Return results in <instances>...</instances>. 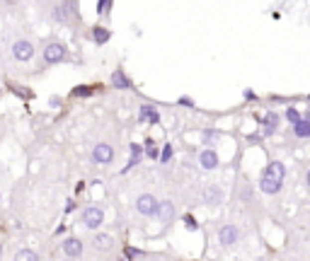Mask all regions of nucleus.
<instances>
[{
	"label": "nucleus",
	"mask_w": 310,
	"mask_h": 261,
	"mask_svg": "<svg viewBox=\"0 0 310 261\" xmlns=\"http://www.w3.org/2000/svg\"><path fill=\"white\" fill-rule=\"evenodd\" d=\"M284 174H286V169L281 162H272L267 172L262 174V182H259V187L264 194H276L279 189H281V182H284Z\"/></svg>",
	"instance_id": "nucleus-1"
},
{
	"label": "nucleus",
	"mask_w": 310,
	"mask_h": 261,
	"mask_svg": "<svg viewBox=\"0 0 310 261\" xmlns=\"http://www.w3.org/2000/svg\"><path fill=\"white\" fill-rule=\"evenodd\" d=\"M66 56H68V49H66V44H61V41H51V44H46V49H44V61H46L49 65L63 63Z\"/></svg>",
	"instance_id": "nucleus-2"
},
{
	"label": "nucleus",
	"mask_w": 310,
	"mask_h": 261,
	"mask_svg": "<svg viewBox=\"0 0 310 261\" xmlns=\"http://www.w3.org/2000/svg\"><path fill=\"white\" fill-rule=\"evenodd\" d=\"M102 223H104V210H102V208H97V205L85 208V213H83V225H85V227L97 230Z\"/></svg>",
	"instance_id": "nucleus-3"
},
{
	"label": "nucleus",
	"mask_w": 310,
	"mask_h": 261,
	"mask_svg": "<svg viewBox=\"0 0 310 261\" xmlns=\"http://www.w3.org/2000/svg\"><path fill=\"white\" fill-rule=\"evenodd\" d=\"M136 210H138L141 215H155V210H158V201H155V196H150V194H141V196L136 198Z\"/></svg>",
	"instance_id": "nucleus-4"
},
{
	"label": "nucleus",
	"mask_w": 310,
	"mask_h": 261,
	"mask_svg": "<svg viewBox=\"0 0 310 261\" xmlns=\"http://www.w3.org/2000/svg\"><path fill=\"white\" fill-rule=\"evenodd\" d=\"M12 56L17 58V61H29V58L34 56V46H32V41H27V39H19L12 44Z\"/></svg>",
	"instance_id": "nucleus-5"
},
{
	"label": "nucleus",
	"mask_w": 310,
	"mask_h": 261,
	"mask_svg": "<svg viewBox=\"0 0 310 261\" xmlns=\"http://www.w3.org/2000/svg\"><path fill=\"white\" fill-rule=\"evenodd\" d=\"M111 157H114V150H111V145H107V143H100V145H95V150H92V160H95V162L107 165V162H111Z\"/></svg>",
	"instance_id": "nucleus-6"
},
{
	"label": "nucleus",
	"mask_w": 310,
	"mask_h": 261,
	"mask_svg": "<svg viewBox=\"0 0 310 261\" xmlns=\"http://www.w3.org/2000/svg\"><path fill=\"white\" fill-rule=\"evenodd\" d=\"M63 254L71 257V259H78V257L83 254V242H80L78 237H68V240H63Z\"/></svg>",
	"instance_id": "nucleus-7"
},
{
	"label": "nucleus",
	"mask_w": 310,
	"mask_h": 261,
	"mask_svg": "<svg viewBox=\"0 0 310 261\" xmlns=\"http://www.w3.org/2000/svg\"><path fill=\"white\" fill-rule=\"evenodd\" d=\"M218 240L223 247H230V244H235L237 240V227L235 225H223L220 227V232H218Z\"/></svg>",
	"instance_id": "nucleus-8"
},
{
	"label": "nucleus",
	"mask_w": 310,
	"mask_h": 261,
	"mask_svg": "<svg viewBox=\"0 0 310 261\" xmlns=\"http://www.w3.org/2000/svg\"><path fill=\"white\" fill-rule=\"evenodd\" d=\"M75 10H78V5H75V2H61V5H56L54 15H56V19H58V22H66V19H68V15H78Z\"/></svg>",
	"instance_id": "nucleus-9"
},
{
	"label": "nucleus",
	"mask_w": 310,
	"mask_h": 261,
	"mask_svg": "<svg viewBox=\"0 0 310 261\" xmlns=\"http://www.w3.org/2000/svg\"><path fill=\"white\" fill-rule=\"evenodd\" d=\"M155 215H158L163 223H170V220L175 218V205H172V201H163V203H158Z\"/></svg>",
	"instance_id": "nucleus-10"
},
{
	"label": "nucleus",
	"mask_w": 310,
	"mask_h": 261,
	"mask_svg": "<svg viewBox=\"0 0 310 261\" xmlns=\"http://www.w3.org/2000/svg\"><path fill=\"white\" fill-rule=\"evenodd\" d=\"M92 247L100 249V252H109L111 247H114V237H111V235H104V232H100V235H95Z\"/></svg>",
	"instance_id": "nucleus-11"
},
{
	"label": "nucleus",
	"mask_w": 310,
	"mask_h": 261,
	"mask_svg": "<svg viewBox=\"0 0 310 261\" xmlns=\"http://www.w3.org/2000/svg\"><path fill=\"white\" fill-rule=\"evenodd\" d=\"M199 162L204 169H213V167H218V155L213 150H204L199 155Z\"/></svg>",
	"instance_id": "nucleus-12"
},
{
	"label": "nucleus",
	"mask_w": 310,
	"mask_h": 261,
	"mask_svg": "<svg viewBox=\"0 0 310 261\" xmlns=\"http://www.w3.org/2000/svg\"><path fill=\"white\" fill-rule=\"evenodd\" d=\"M220 198H223V194H220L218 187H208L204 191V201H206V205H218Z\"/></svg>",
	"instance_id": "nucleus-13"
},
{
	"label": "nucleus",
	"mask_w": 310,
	"mask_h": 261,
	"mask_svg": "<svg viewBox=\"0 0 310 261\" xmlns=\"http://www.w3.org/2000/svg\"><path fill=\"white\" fill-rule=\"evenodd\" d=\"M138 119H141V121H153V124H158V121H160V114L155 112L153 107H141Z\"/></svg>",
	"instance_id": "nucleus-14"
},
{
	"label": "nucleus",
	"mask_w": 310,
	"mask_h": 261,
	"mask_svg": "<svg viewBox=\"0 0 310 261\" xmlns=\"http://www.w3.org/2000/svg\"><path fill=\"white\" fill-rule=\"evenodd\" d=\"M92 37H95L97 44H107V41H109V29H104V27H95V29H92Z\"/></svg>",
	"instance_id": "nucleus-15"
},
{
	"label": "nucleus",
	"mask_w": 310,
	"mask_h": 261,
	"mask_svg": "<svg viewBox=\"0 0 310 261\" xmlns=\"http://www.w3.org/2000/svg\"><path fill=\"white\" fill-rule=\"evenodd\" d=\"M111 82H114V85H116L119 90H126L128 85H131V82H128V77L121 73V70H116V73L111 75Z\"/></svg>",
	"instance_id": "nucleus-16"
},
{
	"label": "nucleus",
	"mask_w": 310,
	"mask_h": 261,
	"mask_svg": "<svg viewBox=\"0 0 310 261\" xmlns=\"http://www.w3.org/2000/svg\"><path fill=\"white\" fill-rule=\"evenodd\" d=\"M15 261H39V257L37 252H32V249H19L15 254Z\"/></svg>",
	"instance_id": "nucleus-17"
},
{
	"label": "nucleus",
	"mask_w": 310,
	"mask_h": 261,
	"mask_svg": "<svg viewBox=\"0 0 310 261\" xmlns=\"http://www.w3.org/2000/svg\"><path fill=\"white\" fill-rule=\"evenodd\" d=\"M293 130H296L298 138H310V124L308 121H298V124L293 126Z\"/></svg>",
	"instance_id": "nucleus-18"
},
{
	"label": "nucleus",
	"mask_w": 310,
	"mask_h": 261,
	"mask_svg": "<svg viewBox=\"0 0 310 261\" xmlns=\"http://www.w3.org/2000/svg\"><path fill=\"white\" fill-rule=\"evenodd\" d=\"M276 126H279V116H276V114H267V116H264V129H267V133H274Z\"/></svg>",
	"instance_id": "nucleus-19"
},
{
	"label": "nucleus",
	"mask_w": 310,
	"mask_h": 261,
	"mask_svg": "<svg viewBox=\"0 0 310 261\" xmlns=\"http://www.w3.org/2000/svg\"><path fill=\"white\" fill-rule=\"evenodd\" d=\"M141 155H143V148H141V145H131V162H128V167H133V165H138V160H141Z\"/></svg>",
	"instance_id": "nucleus-20"
},
{
	"label": "nucleus",
	"mask_w": 310,
	"mask_h": 261,
	"mask_svg": "<svg viewBox=\"0 0 310 261\" xmlns=\"http://www.w3.org/2000/svg\"><path fill=\"white\" fill-rule=\"evenodd\" d=\"M109 10H111V0H100L97 2V12L104 17V15H109Z\"/></svg>",
	"instance_id": "nucleus-21"
},
{
	"label": "nucleus",
	"mask_w": 310,
	"mask_h": 261,
	"mask_svg": "<svg viewBox=\"0 0 310 261\" xmlns=\"http://www.w3.org/2000/svg\"><path fill=\"white\" fill-rule=\"evenodd\" d=\"M286 119H289V121H293V126L301 121V116H298V112H296V109H289V112H286Z\"/></svg>",
	"instance_id": "nucleus-22"
},
{
	"label": "nucleus",
	"mask_w": 310,
	"mask_h": 261,
	"mask_svg": "<svg viewBox=\"0 0 310 261\" xmlns=\"http://www.w3.org/2000/svg\"><path fill=\"white\" fill-rule=\"evenodd\" d=\"M216 138H218V133H213V130H206V133H204V143H213Z\"/></svg>",
	"instance_id": "nucleus-23"
},
{
	"label": "nucleus",
	"mask_w": 310,
	"mask_h": 261,
	"mask_svg": "<svg viewBox=\"0 0 310 261\" xmlns=\"http://www.w3.org/2000/svg\"><path fill=\"white\" fill-rule=\"evenodd\" d=\"M184 223H187V227H189V230H197V220H194L192 215H187V218H184Z\"/></svg>",
	"instance_id": "nucleus-24"
},
{
	"label": "nucleus",
	"mask_w": 310,
	"mask_h": 261,
	"mask_svg": "<svg viewBox=\"0 0 310 261\" xmlns=\"http://www.w3.org/2000/svg\"><path fill=\"white\" fill-rule=\"evenodd\" d=\"M148 157H158V148H153V143H148Z\"/></svg>",
	"instance_id": "nucleus-25"
},
{
	"label": "nucleus",
	"mask_w": 310,
	"mask_h": 261,
	"mask_svg": "<svg viewBox=\"0 0 310 261\" xmlns=\"http://www.w3.org/2000/svg\"><path fill=\"white\" fill-rule=\"evenodd\" d=\"M75 94H80V97H88V94H90V87H78V90H75Z\"/></svg>",
	"instance_id": "nucleus-26"
},
{
	"label": "nucleus",
	"mask_w": 310,
	"mask_h": 261,
	"mask_svg": "<svg viewBox=\"0 0 310 261\" xmlns=\"http://www.w3.org/2000/svg\"><path fill=\"white\" fill-rule=\"evenodd\" d=\"M308 187H310V172H308Z\"/></svg>",
	"instance_id": "nucleus-27"
}]
</instances>
